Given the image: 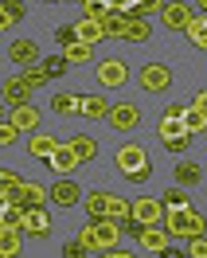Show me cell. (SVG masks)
Wrapping results in <instances>:
<instances>
[{
    "label": "cell",
    "instance_id": "6",
    "mask_svg": "<svg viewBox=\"0 0 207 258\" xmlns=\"http://www.w3.org/2000/svg\"><path fill=\"white\" fill-rule=\"evenodd\" d=\"M98 82L102 86H110V90H117V86H125V79H129V71H125V63L121 59H106V63H98Z\"/></svg>",
    "mask_w": 207,
    "mask_h": 258
},
{
    "label": "cell",
    "instance_id": "29",
    "mask_svg": "<svg viewBox=\"0 0 207 258\" xmlns=\"http://www.w3.org/2000/svg\"><path fill=\"white\" fill-rule=\"evenodd\" d=\"M160 204H164V211H184V208H191V200H188V192H184V188H180V184H176L172 192H164V200H160Z\"/></svg>",
    "mask_w": 207,
    "mask_h": 258
},
{
    "label": "cell",
    "instance_id": "12",
    "mask_svg": "<svg viewBox=\"0 0 207 258\" xmlns=\"http://www.w3.org/2000/svg\"><path fill=\"white\" fill-rule=\"evenodd\" d=\"M0 94H4V102L16 110V106H28V98H32V86H28L24 79H4V90H0Z\"/></svg>",
    "mask_w": 207,
    "mask_h": 258
},
{
    "label": "cell",
    "instance_id": "40",
    "mask_svg": "<svg viewBox=\"0 0 207 258\" xmlns=\"http://www.w3.org/2000/svg\"><path fill=\"white\" fill-rule=\"evenodd\" d=\"M16 137H20V125H16V121H12V117H8V121L0 125V145H12Z\"/></svg>",
    "mask_w": 207,
    "mask_h": 258
},
{
    "label": "cell",
    "instance_id": "9",
    "mask_svg": "<svg viewBox=\"0 0 207 258\" xmlns=\"http://www.w3.org/2000/svg\"><path fill=\"white\" fill-rule=\"evenodd\" d=\"M47 164L55 168V172H59V176H71V172H75V168L82 164V157L75 153V149H71V141H66V145H59V153H55Z\"/></svg>",
    "mask_w": 207,
    "mask_h": 258
},
{
    "label": "cell",
    "instance_id": "37",
    "mask_svg": "<svg viewBox=\"0 0 207 258\" xmlns=\"http://www.w3.org/2000/svg\"><path fill=\"white\" fill-rule=\"evenodd\" d=\"M20 79L28 82V86H43L51 75H47V67H43V63H35V67H24V75H20Z\"/></svg>",
    "mask_w": 207,
    "mask_h": 258
},
{
    "label": "cell",
    "instance_id": "33",
    "mask_svg": "<svg viewBox=\"0 0 207 258\" xmlns=\"http://www.w3.org/2000/svg\"><path fill=\"white\" fill-rule=\"evenodd\" d=\"M12 121H16L20 129H35L39 125V113H35L32 106H16V110H12Z\"/></svg>",
    "mask_w": 207,
    "mask_h": 258
},
{
    "label": "cell",
    "instance_id": "3",
    "mask_svg": "<svg viewBox=\"0 0 207 258\" xmlns=\"http://www.w3.org/2000/svg\"><path fill=\"white\" fill-rule=\"evenodd\" d=\"M172 86V71L164 63H145L141 67V90H149V94H164Z\"/></svg>",
    "mask_w": 207,
    "mask_h": 258
},
{
    "label": "cell",
    "instance_id": "30",
    "mask_svg": "<svg viewBox=\"0 0 207 258\" xmlns=\"http://www.w3.org/2000/svg\"><path fill=\"white\" fill-rule=\"evenodd\" d=\"M184 129H188V133H203L207 129V113L195 110V106H184Z\"/></svg>",
    "mask_w": 207,
    "mask_h": 258
},
{
    "label": "cell",
    "instance_id": "41",
    "mask_svg": "<svg viewBox=\"0 0 207 258\" xmlns=\"http://www.w3.org/2000/svg\"><path fill=\"white\" fill-rule=\"evenodd\" d=\"M55 39H59L63 47H71V43L79 39V32H75V24H59V32H55Z\"/></svg>",
    "mask_w": 207,
    "mask_h": 258
},
{
    "label": "cell",
    "instance_id": "15",
    "mask_svg": "<svg viewBox=\"0 0 207 258\" xmlns=\"http://www.w3.org/2000/svg\"><path fill=\"white\" fill-rule=\"evenodd\" d=\"M82 98L86 94H66L63 90V94L51 98V110L59 113V117H75V113H82Z\"/></svg>",
    "mask_w": 207,
    "mask_h": 258
},
{
    "label": "cell",
    "instance_id": "21",
    "mask_svg": "<svg viewBox=\"0 0 207 258\" xmlns=\"http://www.w3.org/2000/svg\"><path fill=\"white\" fill-rule=\"evenodd\" d=\"M199 180H203V168H199L195 161H180L176 164V184H180V188H191V184H199Z\"/></svg>",
    "mask_w": 207,
    "mask_h": 258
},
{
    "label": "cell",
    "instance_id": "10",
    "mask_svg": "<svg viewBox=\"0 0 207 258\" xmlns=\"http://www.w3.org/2000/svg\"><path fill=\"white\" fill-rule=\"evenodd\" d=\"M24 231L32 239H47L51 235V215L43 208H28V219H24Z\"/></svg>",
    "mask_w": 207,
    "mask_h": 258
},
{
    "label": "cell",
    "instance_id": "44",
    "mask_svg": "<svg viewBox=\"0 0 207 258\" xmlns=\"http://www.w3.org/2000/svg\"><path fill=\"white\" fill-rule=\"evenodd\" d=\"M98 258H137L133 250H121V246H113V250H98Z\"/></svg>",
    "mask_w": 207,
    "mask_h": 258
},
{
    "label": "cell",
    "instance_id": "16",
    "mask_svg": "<svg viewBox=\"0 0 207 258\" xmlns=\"http://www.w3.org/2000/svg\"><path fill=\"white\" fill-rule=\"evenodd\" d=\"M28 153H32V157H39V161H51V157L59 153V141H55L51 133H35L32 141H28Z\"/></svg>",
    "mask_w": 207,
    "mask_h": 258
},
{
    "label": "cell",
    "instance_id": "36",
    "mask_svg": "<svg viewBox=\"0 0 207 258\" xmlns=\"http://www.w3.org/2000/svg\"><path fill=\"white\" fill-rule=\"evenodd\" d=\"M79 242L82 246H86V250H102V242H98V227H94V219H90V223H82V231H79Z\"/></svg>",
    "mask_w": 207,
    "mask_h": 258
},
{
    "label": "cell",
    "instance_id": "2",
    "mask_svg": "<svg viewBox=\"0 0 207 258\" xmlns=\"http://www.w3.org/2000/svg\"><path fill=\"white\" fill-rule=\"evenodd\" d=\"M117 172L133 184H145V180L153 176V164H149V153H145L137 141L133 145H121L117 149Z\"/></svg>",
    "mask_w": 207,
    "mask_h": 258
},
{
    "label": "cell",
    "instance_id": "35",
    "mask_svg": "<svg viewBox=\"0 0 207 258\" xmlns=\"http://www.w3.org/2000/svg\"><path fill=\"white\" fill-rule=\"evenodd\" d=\"M110 219H117V223L125 227V219H133V204H125L121 196H113L110 200Z\"/></svg>",
    "mask_w": 207,
    "mask_h": 258
},
{
    "label": "cell",
    "instance_id": "24",
    "mask_svg": "<svg viewBox=\"0 0 207 258\" xmlns=\"http://www.w3.org/2000/svg\"><path fill=\"white\" fill-rule=\"evenodd\" d=\"M24 242H20V231H0V258H20Z\"/></svg>",
    "mask_w": 207,
    "mask_h": 258
},
{
    "label": "cell",
    "instance_id": "39",
    "mask_svg": "<svg viewBox=\"0 0 207 258\" xmlns=\"http://www.w3.org/2000/svg\"><path fill=\"white\" fill-rule=\"evenodd\" d=\"M43 67H47V75L51 79H59V75H66V55H51V59H43Z\"/></svg>",
    "mask_w": 207,
    "mask_h": 258
},
{
    "label": "cell",
    "instance_id": "31",
    "mask_svg": "<svg viewBox=\"0 0 207 258\" xmlns=\"http://www.w3.org/2000/svg\"><path fill=\"white\" fill-rule=\"evenodd\" d=\"M188 39L195 43V51H207V16H195V20H191Z\"/></svg>",
    "mask_w": 207,
    "mask_h": 258
},
{
    "label": "cell",
    "instance_id": "14",
    "mask_svg": "<svg viewBox=\"0 0 207 258\" xmlns=\"http://www.w3.org/2000/svg\"><path fill=\"white\" fill-rule=\"evenodd\" d=\"M137 242H141V250H149V254H160V250L168 246V231H160V223L145 227L141 235H137Z\"/></svg>",
    "mask_w": 207,
    "mask_h": 258
},
{
    "label": "cell",
    "instance_id": "4",
    "mask_svg": "<svg viewBox=\"0 0 207 258\" xmlns=\"http://www.w3.org/2000/svg\"><path fill=\"white\" fill-rule=\"evenodd\" d=\"M133 219L145 223V227H157L164 219V204L153 200V196H141V200H133Z\"/></svg>",
    "mask_w": 207,
    "mask_h": 258
},
{
    "label": "cell",
    "instance_id": "11",
    "mask_svg": "<svg viewBox=\"0 0 207 258\" xmlns=\"http://www.w3.org/2000/svg\"><path fill=\"white\" fill-rule=\"evenodd\" d=\"M8 59H12L16 67H35L39 63V47H35L32 39H16V43L8 47Z\"/></svg>",
    "mask_w": 207,
    "mask_h": 258
},
{
    "label": "cell",
    "instance_id": "38",
    "mask_svg": "<svg viewBox=\"0 0 207 258\" xmlns=\"http://www.w3.org/2000/svg\"><path fill=\"white\" fill-rule=\"evenodd\" d=\"M191 141H195V133H180V137H172V141H164V149L176 153V157H184V153L191 149Z\"/></svg>",
    "mask_w": 207,
    "mask_h": 258
},
{
    "label": "cell",
    "instance_id": "48",
    "mask_svg": "<svg viewBox=\"0 0 207 258\" xmlns=\"http://www.w3.org/2000/svg\"><path fill=\"white\" fill-rule=\"evenodd\" d=\"M71 4H82V0H71Z\"/></svg>",
    "mask_w": 207,
    "mask_h": 258
},
{
    "label": "cell",
    "instance_id": "32",
    "mask_svg": "<svg viewBox=\"0 0 207 258\" xmlns=\"http://www.w3.org/2000/svg\"><path fill=\"white\" fill-rule=\"evenodd\" d=\"M82 8H86V20H98V24H102V20L113 12L110 0H82Z\"/></svg>",
    "mask_w": 207,
    "mask_h": 258
},
{
    "label": "cell",
    "instance_id": "20",
    "mask_svg": "<svg viewBox=\"0 0 207 258\" xmlns=\"http://www.w3.org/2000/svg\"><path fill=\"white\" fill-rule=\"evenodd\" d=\"M125 28H129V16H125V12H117V8H113L106 20H102V32H106V39H125Z\"/></svg>",
    "mask_w": 207,
    "mask_h": 258
},
{
    "label": "cell",
    "instance_id": "19",
    "mask_svg": "<svg viewBox=\"0 0 207 258\" xmlns=\"http://www.w3.org/2000/svg\"><path fill=\"white\" fill-rule=\"evenodd\" d=\"M24 219H28V211L20 208V204H4V211H0V231H24Z\"/></svg>",
    "mask_w": 207,
    "mask_h": 258
},
{
    "label": "cell",
    "instance_id": "27",
    "mask_svg": "<svg viewBox=\"0 0 207 258\" xmlns=\"http://www.w3.org/2000/svg\"><path fill=\"white\" fill-rule=\"evenodd\" d=\"M110 110L113 106L106 98H82V117H94L98 121V117H110Z\"/></svg>",
    "mask_w": 207,
    "mask_h": 258
},
{
    "label": "cell",
    "instance_id": "28",
    "mask_svg": "<svg viewBox=\"0 0 207 258\" xmlns=\"http://www.w3.org/2000/svg\"><path fill=\"white\" fill-rule=\"evenodd\" d=\"M149 35H153L149 20H137V16H129V28H125V39H129V43H145Z\"/></svg>",
    "mask_w": 207,
    "mask_h": 258
},
{
    "label": "cell",
    "instance_id": "23",
    "mask_svg": "<svg viewBox=\"0 0 207 258\" xmlns=\"http://www.w3.org/2000/svg\"><path fill=\"white\" fill-rule=\"evenodd\" d=\"M71 149L82 157V164L98 157V141H94V137H86V133H75V137H71Z\"/></svg>",
    "mask_w": 207,
    "mask_h": 258
},
{
    "label": "cell",
    "instance_id": "42",
    "mask_svg": "<svg viewBox=\"0 0 207 258\" xmlns=\"http://www.w3.org/2000/svg\"><path fill=\"white\" fill-rule=\"evenodd\" d=\"M188 258H207V235L188 239Z\"/></svg>",
    "mask_w": 207,
    "mask_h": 258
},
{
    "label": "cell",
    "instance_id": "13",
    "mask_svg": "<svg viewBox=\"0 0 207 258\" xmlns=\"http://www.w3.org/2000/svg\"><path fill=\"white\" fill-rule=\"evenodd\" d=\"M43 200H51V188H43V184H24L12 204H20V208L28 211V208H43Z\"/></svg>",
    "mask_w": 207,
    "mask_h": 258
},
{
    "label": "cell",
    "instance_id": "7",
    "mask_svg": "<svg viewBox=\"0 0 207 258\" xmlns=\"http://www.w3.org/2000/svg\"><path fill=\"white\" fill-rule=\"evenodd\" d=\"M79 196H82V188L71 176H59L55 184H51V204H59V208H75Z\"/></svg>",
    "mask_w": 207,
    "mask_h": 258
},
{
    "label": "cell",
    "instance_id": "18",
    "mask_svg": "<svg viewBox=\"0 0 207 258\" xmlns=\"http://www.w3.org/2000/svg\"><path fill=\"white\" fill-rule=\"evenodd\" d=\"M110 200L113 192H90L86 196V215L90 219H110Z\"/></svg>",
    "mask_w": 207,
    "mask_h": 258
},
{
    "label": "cell",
    "instance_id": "26",
    "mask_svg": "<svg viewBox=\"0 0 207 258\" xmlns=\"http://www.w3.org/2000/svg\"><path fill=\"white\" fill-rule=\"evenodd\" d=\"M157 133H160V141H172V137H180V133H188L184 129V117H160V125H157Z\"/></svg>",
    "mask_w": 207,
    "mask_h": 258
},
{
    "label": "cell",
    "instance_id": "17",
    "mask_svg": "<svg viewBox=\"0 0 207 258\" xmlns=\"http://www.w3.org/2000/svg\"><path fill=\"white\" fill-rule=\"evenodd\" d=\"M94 227H98V242H102V250H113L117 239H121V223H117V219H94Z\"/></svg>",
    "mask_w": 207,
    "mask_h": 258
},
{
    "label": "cell",
    "instance_id": "1",
    "mask_svg": "<svg viewBox=\"0 0 207 258\" xmlns=\"http://www.w3.org/2000/svg\"><path fill=\"white\" fill-rule=\"evenodd\" d=\"M160 227H164L168 235H180V239H199L207 231V219H203V211L184 208V211H164Z\"/></svg>",
    "mask_w": 207,
    "mask_h": 258
},
{
    "label": "cell",
    "instance_id": "5",
    "mask_svg": "<svg viewBox=\"0 0 207 258\" xmlns=\"http://www.w3.org/2000/svg\"><path fill=\"white\" fill-rule=\"evenodd\" d=\"M160 16H164V28H172V32H188L191 20H195V12H191V4H164Z\"/></svg>",
    "mask_w": 207,
    "mask_h": 258
},
{
    "label": "cell",
    "instance_id": "46",
    "mask_svg": "<svg viewBox=\"0 0 207 258\" xmlns=\"http://www.w3.org/2000/svg\"><path fill=\"white\" fill-rule=\"evenodd\" d=\"M191 106H195V110H203V113H207V90H199V94H195V102H191Z\"/></svg>",
    "mask_w": 207,
    "mask_h": 258
},
{
    "label": "cell",
    "instance_id": "34",
    "mask_svg": "<svg viewBox=\"0 0 207 258\" xmlns=\"http://www.w3.org/2000/svg\"><path fill=\"white\" fill-rule=\"evenodd\" d=\"M66 63H90V43H82V39H75L71 47H63Z\"/></svg>",
    "mask_w": 207,
    "mask_h": 258
},
{
    "label": "cell",
    "instance_id": "45",
    "mask_svg": "<svg viewBox=\"0 0 207 258\" xmlns=\"http://www.w3.org/2000/svg\"><path fill=\"white\" fill-rule=\"evenodd\" d=\"M160 258H188V250H176V246H164V250H160Z\"/></svg>",
    "mask_w": 207,
    "mask_h": 258
},
{
    "label": "cell",
    "instance_id": "47",
    "mask_svg": "<svg viewBox=\"0 0 207 258\" xmlns=\"http://www.w3.org/2000/svg\"><path fill=\"white\" fill-rule=\"evenodd\" d=\"M164 113H168V117H184V106H180V102H172V106H168Z\"/></svg>",
    "mask_w": 207,
    "mask_h": 258
},
{
    "label": "cell",
    "instance_id": "8",
    "mask_svg": "<svg viewBox=\"0 0 207 258\" xmlns=\"http://www.w3.org/2000/svg\"><path fill=\"white\" fill-rule=\"evenodd\" d=\"M137 121H141V110H137L133 102H117L110 110V125L121 129V133H125V129H137Z\"/></svg>",
    "mask_w": 207,
    "mask_h": 258
},
{
    "label": "cell",
    "instance_id": "43",
    "mask_svg": "<svg viewBox=\"0 0 207 258\" xmlns=\"http://www.w3.org/2000/svg\"><path fill=\"white\" fill-rule=\"evenodd\" d=\"M63 258H86V246H82L79 239H75V242H63Z\"/></svg>",
    "mask_w": 207,
    "mask_h": 258
},
{
    "label": "cell",
    "instance_id": "22",
    "mask_svg": "<svg viewBox=\"0 0 207 258\" xmlns=\"http://www.w3.org/2000/svg\"><path fill=\"white\" fill-rule=\"evenodd\" d=\"M20 20H24V0H0V28L8 32Z\"/></svg>",
    "mask_w": 207,
    "mask_h": 258
},
{
    "label": "cell",
    "instance_id": "25",
    "mask_svg": "<svg viewBox=\"0 0 207 258\" xmlns=\"http://www.w3.org/2000/svg\"><path fill=\"white\" fill-rule=\"evenodd\" d=\"M75 32H79L82 43H98V39H106V32H102V24H98V20H79V24H75Z\"/></svg>",
    "mask_w": 207,
    "mask_h": 258
}]
</instances>
